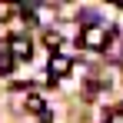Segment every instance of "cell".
Returning <instances> with one entry per match:
<instances>
[{
    "mask_svg": "<svg viewBox=\"0 0 123 123\" xmlns=\"http://www.w3.org/2000/svg\"><path fill=\"white\" fill-rule=\"evenodd\" d=\"M70 67H73V60H70V53H50V63H47V73H50V77H67V73H70Z\"/></svg>",
    "mask_w": 123,
    "mask_h": 123,
    "instance_id": "obj_2",
    "label": "cell"
},
{
    "mask_svg": "<svg viewBox=\"0 0 123 123\" xmlns=\"http://www.w3.org/2000/svg\"><path fill=\"white\" fill-rule=\"evenodd\" d=\"M110 37H113V30L110 27H83L80 33V43L86 47V50H106V43H110Z\"/></svg>",
    "mask_w": 123,
    "mask_h": 123,
    "instance_id": "obj_1",
    "label": "cell"
},
{
    "mask_svg": "<svg viewBox=\"0 0 123 123\" xmlns=\"http://www.w3.org/2000/svg\"><path fill=\"white\" fill-rule=\"evenodd\" d=\"M10 70H13V57H10V50H7V47H0V77H3V73H10Z\"/></svg>",
    "mask_w": 123,
    "mask_h": 123,
    "instance_id": "obj_4",
    "label": "cell"
},
{
    "mask_svg": "<svg viewBox=\"0 0 123 123\" xmlns=\"http://www.w3.org/2000/svg\"><path fill=\"white\" fill-rule=\"evenodd\" d=\"M103 123H123V110H113V113H110Z\"/></svg>",
    "mask_w": 123,
    "mask_h": 123,
    "instance_id": "obj_6",
    "label": "cell"
},
{
    "mask_svg": "<svg viewBox=\"0 0 123 123\" xmlns=\"http://www.w3.org/2000/svg\"><path fill=\"white\" fill-rule=\"evenodd\" d=\"M7 50H10L13 60H17V57H20V60H30V57H33V43L27 40V37H10V47H7Z\"/></svg>",
    "mask_w": 123,
    "mask_h": 123,
    "instance_id": "obj_3",
    "label": "cell"
},
{
    "mask_svg": "<svg viewBox=\"0 0 123 123\" xmlns=\"http://www.w3.org/2000/svg\"><path fill=\"white\" fill-rule=\"evenodd\" d=\"M43 43L57 50V47H60V33H57V30H47V33H43Z\"/></svg>",
    "mask_w": 123,
    "mask_h": 123,
    "instance_id": "obj_5",
    "label": "cell"
}]
</instances>
